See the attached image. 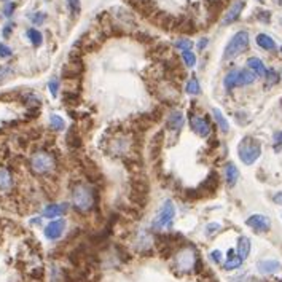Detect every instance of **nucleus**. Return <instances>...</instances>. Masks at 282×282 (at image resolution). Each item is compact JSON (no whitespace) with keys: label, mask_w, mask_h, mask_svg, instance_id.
I'll return each mask as SVG.
<instances>
[{"label":"nucleus","mask_w":282,"mask_h":282,"mask_svg":"<svg viewBox=\"0 0 282 282\" xmlns=\"http://www.w3.org/2000/svg\"><path fill=\"white\" fill-rule=\"evenodd\" d=\"M238 155L242 163L251 166L261 155V144L254 137H244L238 145Z\"/></svg>","instance_id":"obj_1"},{"label":"nucleus","mask_w":282,"mask_h":282,"mask_svg":"<svg viewBox=\"0 0 282 282\" xmlns=\"http://www.w3.org/2000/svg\"><path fill=\"white\" fill-rule=\"evenodd\" d=\"M72 206L78 212H88L94 206V193L88 185L78 183L72 191Z\"/></svg>","instance_id":"obj_2"},{"label":"nucleus","mask_w":282,"mask_h":282,"mask_svg":"<svg viewBox=\"0 0 282 282\" xmlns=\"http://www.w3.org/2000/svg\"><path fill=\"white\" fill-rule=\"evenodd\" d=\"M56 159L54 156L48 152H35L30 156V169L35 174H48L54 169Z\"/></svg>","instance_id":"obj_3"},{"label":"nucleus","mask_w":282,"mask_h":282,"mask_svg":"<svg viewBox=\"0 0 282 282\" xmlns=\"http://www.w3.org/2000/svg\"><path fill=\"white\" fill-rule=\"evenodd\" d=\"M196 255H198L196 251L190 246L180 249V251L177 252L176 258H174V268L180 273L193 271V268L196 266V260H198Z\"/></svg>","instance_id":"obj_4"},{"label":"nucleus","mask_w":282,"mask_h":282,"mask_svg":"<svg viewBox=\"0 0 282 282\" xmlns=\"http://www.w3.org/2000/svg\"><path fill=\"white\" fill-rule=\"evenodd\" d=\"M249 47V34L246 30H241L238 34H234V37L228 42L225 53H223V59H233V57L239 56L241 53H244Z\"/></svg>","instance_id":"obj_5"},{"label":"nucleus","mask_w":282,"mask_h":282,"mask_svg":"<svg viewBox=\"0 0 282 282\" xmlns=\"http://www.w3.org/2000/svg\"><path fill=\"white\" fill-rule=\"evenodd\" d=\"M176 217V206L172 201H164V204L161 206V209H159L158 215L155 217V220H153L152 223V228L156 230V231H159V230L163 228H168L172 225V220H174Z\"/></svg>","instance_id":"obj_6"},{"label":"nucleus","mask_w":282,"mask_h":282,"mask_svg":"<svg viewBox=\"0 0 282 282\" xmlns=\"http://www.w3.org/2000/svg\"><path fill=\"white\" fill-rule=\"evenodd\" d=\"M246 225L251 227L254 231H257V233H266V231H270L271 222H270V219H268L266 215L255 214V215H251L246 220Z\"/></svg>","instance_id":"obj_7"},{"label":"nucleus","mask_w":282,"mask_h":282,"mask_svg":"<svg viewBox=\"0 0 282 282\" xmlns=\"http://www.w3.org/2000/svg\"><path fill=\"white\" fill-rule=\"evenodd\" d=\"M244 6H246V0H234V3L230 6V10L225 13V16H223L222 24L223 26H228V24L234 23L236 19L241 16V13H242V10H244Z\"/></svg>","instance_id":"obj_8"},{"label":"nucleus","mask_w":282,"mask_h":282,"mask_svg":"<svg viewBox=\"0 0 282 282\" xmlns=\"http://www.w3.org/2000/svg\"><path fill=\"white\" fill-rule=\"evenodd\" d=\"M64 228H66V222H64L62 219L53 220L47 228H45V236H47V238L51 239V241H56L62 236Z\"/></svg>","instance_id":"obj_9"},{"label":"nucleus","mask_w":282,"mask_h":282,"mask_svg":"<svg viewBox=\"0 0 282 282\" xmlns=\"http://www.w3.org/2000/svg\"><path fill=\"white\" fill-rule=\"evenodd\" d=\"M191 123V128H193V131L198 134V136L201 137H207L209 132H210V125L209 121L206 118H201V117H196V115H193L190 120Z\"/></svg>","instance_id":"obj_10"},{"label":"nucleus","mask_w":282,"mask_h":282,"mask_svg":"<svg viewBox=\"0 0 282 282\" xmlns=\"http://www.w3.org/2000/svg\"><path fill=\"white\" fill-rule=\"evenodd\" d=\"M67 210V204H50L43 209V217L45 219H56V217H61L66 214Z\"/></svg>","instance_id":"obj_11"},{"label":"nucleus","mask_w":282,"mask_h":282,"mask_svg":"<svg viewBox=\"0 0 282 282\" xmlns=\"http://www.w3.org/2000/svg\"><path fill=\"white\" fill-rule=\"evenodd\" d=\"M258 271L261 274H273V273H276L281 270V263L278 260H271V258H268V260H261L258 261Z\"/></svg>","instance_id":"obj_12"},{"label":"nucleus","mask_w":282,"mask_h":282,"mask_svg":"<svg viewBox=\"0 0 282 282\" xmlns=\"http://www.w3.org/2000/svg\"><path fill=\"white\" fill-rule=\"evenodd\" d=\"M183 123H185V117L182 112H172L168 118V128L171 131L174 132H179L183 128Z\"/></svg>","instance_id":"obj_13"},{"label":"nucleus","mask_w":282,"mask_h":282,"mask_svg":"<svg viewBox=\"0 0 282 282\" xmlns=\"http://www.w3.org/2000/svg\"><path fill=\"white\" fill-rule=\"evenodd\" d=\"M247 67L251 69L257 77H265L266 72H268L263 61L258 59V57H249V59H247Z\"/></svg>","instance_id":"obj_14"},{"label":"nucleus","mask_w":282,"mask_h":282,"mask_svg":"<svg viewBox=\"0 0 282 282\" xmlns=\"http://www.w3.org/2000/svg\"><path fill=\"white\" fill-rule=\"evenodd\" d=\"M257 78L251 69H241L239 74H238V86H247V85H252Z\"/></svg>","instance_id":"obj_15"},{"label":"nucleus","mask_w":282,"mask_h":282,"mask_svg":"<svg viewBox=\"0 0 282 282\" xmlns=\"http://www.w3.org/2000/svg\"><path fill=\"white\" fill-rule=\"evenodd\" d=\"M249 254H251V239L246 238V236H241L238 241V257L244 261Z\"/></svg>","instance_id":"obj_16"},{"label":"nucleus","mask_w":282,"mask_h":282,"mask_svg":"<svg viewBox=\"0 0 282 282\" xmlns=\"http://www.w3.org/2000/svg\"><path fill=\"white\" fill-rule=\"evenodd\" d=\"M257 45L260 48H263L266 51H273L276 50V43H274V40L266 34H258L257 35Z\"/></svg>","instance_id":"obj_17"},{"label":"nucleus","mask_w":282,"mask_h":282,"mask_svg":"<svg viewBox=\"0 0 282 282\" xmlns=\"http://www.w3.org/2000/svg\"><path fill=\"white\" fill-rule=\"evenodd\" d=\"M238 179H239L238 168H236L233 163L227 164V183L230 185V187H234L236 182H238Z\"/></svg>","instance_id":"obj_18"},{"label":"nucleus","mask_w":282,"mask_h":282,"mask_svg":"<svg viewBox=\"0 0 282 282\" xmlns=\"http://www.w3.org/2000/svg\"><path fill=\"white\" fill-rule=\"evenodd\" d=\"M238 74H239V70L234 69L231 72H228L225 78H223V85H225L228 91H231L234 86H238Z\"/></svg>","instance_id":"obj_19"},{"label":"nucleus","mask_w":282,"mask_h":282,"mask_svg":"<svg viewBox=\"0 0 282 282\" xmlns=\"http://www.w3.org/2000/svg\"><path fill=\"white\" fill-rule=\"evenodd\" d=\"M13 185V180H11V176L10 172L0 168V191H8Z\"/></svg>","instance_id":"obj_20"},{"label":"nucleus","mask_w":282,"mask_h":282,"mask_svg":"<svg viewBox=\"0 0 282 282\" xmlns=\"http://www.w3.org/2000/svg\"><path fill=\"white\" fill-rule=\"evenodd\" d=\"M212 113H214V118L217 121V125H219V128L223 131V132H228L230 129V125H228V120L225 118V115L222 113L220 108H212Z\"/></svg>","instance_id":"obj_21"},{"label":"nucleus","mask_w":282,"mask_h":282,"mask_svg":"<svg viewBox=\"0 0 282 282\" xmlns=\"http://www.w3.org/2000/svg\"><path fill=\"white\" fill-rule=\"evenodd\" d=\"M234 252L230 251V255H228V261L225 263V270H236V268H239L242 265V260L238 257V255H233Z\"/></svg>","instance_id":"obj_22"},{"label":"nucleus","mask_w":282,"mask_h":282,"mask_svg":"<svg viewBox=\"0 0 282 282\" xmlns=\"http://www.w3.org/2000/svg\"><path fill=\"white\" fill-rule=\"evenodd\" d=\"M27 37H29V40H30L32 45H34V47H40L42 42H43V37L37 29H29L27 30Z\"/></svg>","instance_id":"obj_23"},{"label":"nucleus","mask_w":282,"mask_h":282,"mask_svg":"<svg viewBox=\"0 0 282 282\" xmlns=\"http://www.w3.org/2000/svg\"><path fill=\"white\" fill-rule=\"evenodd\" d=\"M50 128H51V129L61 131V129L66 128V123H64V120L59 117V115H51V117H50Z\"/></svg>","instance_id":"obj_24"},{"label":"nucleus","mask_w":282,"mask_h":282,"mask_svg":"<svg viewBox=\"0 0 282 282\" xmlns=\"http://www.w3.org/2000/svg\"><path fill=\"white\" fill-rule=\"evenodd\" d=\"M187 93L191 94V96H198L201 93V86H200V81H198L196 78H191L188 83H187Z\"/></svg>","instance_id":"obj_25"},{"label":"nucleus","mask_w":282,"mask_h":282,"mask_svg":"<svg viewBox=\"0 0 282 282\" xmlns=\"http://www.w3.org/2000/svg\"><path fill=\"white\" fill-rule=\"evenodd\" d=\"M182 59L187 67H193L196 64V56L191 51H182Z\"/></svg>","instance_id":"obj_26"},{"label":"nucleus","mask_w":282,"mask_h":282,"mask_svg":"<svg viewBox=\"0 0 282 282\" xmlns=\"http://www.w3.org/2000/svg\"><path fill=\"white\" fill-rule=\"evenodd\" d=\"M191 47H193V43L188 38H180V40L176 42V48H179L180 51H190Z\"/></svg>","instance_id":"obj_27"},{"label":"nucleus","mask_w":282,"mask_h":282,"mask_svg":"<svg viewBox=\"0 0 282 282\" xmlns=\"http://www.w3.org/2000/svg\"><path fill=\"white\" fill-rule=\"evenodd\" d=\"M67 5H69V8H70V11H72L74 16L78 15V11H80V0H67Z\"/></svg>","instance_id":"obj_28"},{"label":"nucleus","mask_w":282,"mask_h":282,"mask_svg":"<svg viewBox=\"0 0 282 282\" xmlns=\"http://www.w3.org/2000/svg\"><path fill=\"white\" fill-rule=\"evenodd\" d=\"M11 74H13V70L10 67H0V83H3Z\"/></svg>","instance_id":"obj_29"},{"label":"nucleus","mask_w":282,"mask_h":282,"mask_svg":"<svg viewBox=\"0 0 282 282\" xmlns=\"http://www.w3.org/2000/svg\"><path fill=\"white\" fill-rule=\"evenodd\" d=\"M11 54H13L11 48H8L3 43H0V57H10Z\"/></svg>","instance_id":"obj_30"},{"label":"nucleus","mask_w":282,"mask_h":282,"mask_svg":"<svg viewBox=\"0 0 282 282\" xmlns=\"http://www.w3.org/2000/svg\"><path fill=\"white\" fill-rule=\"evenodd\" d=\"M265 77H268V86H271V85H274V83L278 81V74L274 72V70H270V72H266Z\"/></svg>","instance_id":"obj_31"},{"label":"nucleus","mask_w":282,"mask_h":282,"mask_svg":"<svg viewBox=\"0 0 282 282\" xmlns=\"http://www.w3.org/2000/svg\"><path fill=\"white\" fill-rule=\"evenodd\" d=\"M220 230V225L219 223H210V225H207L206 227V233L209 234V236H212L214 233H217Z\"/></svg>","instance_id":"obj_32"},{"label":"nucleus","mask_w":282,"mask_h":282,"mask_svg":"<svg viewBox=\"0 0 282 282\" xmlns=\"http://www.w3.org/2000/svg\"><path fill=\"white\" fill-rule=\"evenodd\" d=\"M273 140H274V149H276V150L281 149V147H282V131H279V132L274 134Z\"/></svg>","instance_id":"obj_33"},{"label":"nucleus","mask_w":282,"mask_h":282,"mask_svg":"<svg viewBox=\"0 0 282 282\" xmlns=\"http://www.w3.org/2000/svg\"><path fill=\"white\" fill-rule=\"evenodd\" d=\"M48 88H50L51 96H53V98H56V96H57V88H59V85H57V81H56V80H51V81H50V85H48Z\"/></svg>","instance_id":"obj_34"},{"label":"nucleus","mask_w":282,"mask_h":282,"mask_svg":"<svg viewBox=\"0 0 282 282\" xmlns=\"http://www.w3.org/2000/svg\"><path fill=\"white\" fill-rule=\"evenodd\" d=\"M210 258H212L215 263H220V261H222V254L219 251H214L212 254H210Z\"/></svg>","instance_id":"obj_35"},{"label":"nucleus","mask_w":282,"mask_h":282,"mask_svg":"<svg viewBox=\"0 0 282 282\" xmlns=\"http://www.w3.org/2000/svg\"><path fill=\"white\" fill-rule=\"evenodd\" d=\"M13 10H15V3H6L5 6V16H11L13 15Z\"/></svg>","instance_id":"obj_36"},{"label":"nucleus","mask_w":282,"mask_h":282,"mask_svg":"<svg viewBox=\"0 0 282 282\" xmlns=\"http://www.w3.org/2000/svg\"><path fill=\"white\" fill-rule=\"evenodd\" d=\"M43 19H45V15H43V13H38L37 16H34V18H32V21H34L35 24H38V23H42Z\"/></svg>","instance_id":"obj_37"},{"label":"nucleus","mask_w":282,"mask_h":282,"mask_svg":"<svg viewBox=\"0 0 282 282\" xmlns=\"http://www.w3.org/2000/svg\"><path fill=\"white\" fill-rule=\"evenodd\" d=\"M207 38H201V40L200 42H198V50H204V48H206V45H207Z\"/></svg>","instance_id":"obj_38"},{"label":"nucleus","mask_w":282,"mask_h":282,"mask_svg":"<svg viewBox=\"0 0 282 282\" xmlns=\"http://www.w3.org/2000/svg\"><path fill=\"white\" fill-rule=\"evenodd\" d=\"M273 201L276 203V204H282V191H281V193H278V195L273 196Z\"/></svg>","instance_id":"obj_39"},{"label":"nucleus","mask_w":282,"mask_h":282,"mask_svg":"<svg viewBox=\"0 0 282 282\" xmlns=\"http://www.w3.org/2000/svg\"><path fill=\"white\" fill-rule=\"evenodd\" d=\"M10 30H11V24H8V26H6V27L3 29V35L8 37V35H10Z\"/></svg>","instance_id":"obj_40"},{"label":"nucleus","mask_w":282,"mask_h":282,"mask_svg":"<svg viewBox=\"0 0 282 282\" xmlns=\"http://www.w3.org/2000/svg\"><path fill=\"white\" fill-rule=\"evenodd\" d=\"M281 51H282V48H281Z\"/></svg>","instance_id":"obj_41"}]
</instances>
